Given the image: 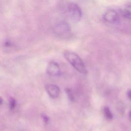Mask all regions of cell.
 <instances>
[{
    "label": "cell",
    "mask_w": 131,
    "mask_h": 131,
    "mask_svg": "<svg viewBox=\"0 0 131 131\" xmlns=\"http://www.w3.org/2000/svg\"><path fill=\"white\" fill-rule=\"evenodd\" d=\"M46 71L48 75L52 76H59L61 73V71L58 64L53 61L49 63Z\"/></svg>",
    "instance_id": "obj_5"
},
{
    "label": "cell",
    "mask_w": 131,
    "mask_h": 131,
    "mask_svg": "<svg viewBox=\"0 0 131 131\" xmlns=\"http://www.w3.org/2000/svg\"><path fill=\"white\" fill-rule=\"evenodd\" d=\"M45 89L49 96L52 98L58 97L60 93V90L59 87L53 84H47Z\"/></svg>",
    "instance_id": "obj_6"
},
{
    "label": "cell",
    "mask_w": 131,
    "mask_h": 131,
    "mask_svg": "<svg viewBox=\"0 0 131 131\" xmlns=\"http://www.w3.org/2000/svg\"><path fill=\"white\" fill-rule=\"evenodd\" d=\"M5 46L7 48H10V47L12 46V44L9 41H6L5 42Z\"/></svg>",
    "instance_id": "obj_12"
},
{
    "label": "cell",
    "mask_w": 131,
    "mask_h": 131,
    "mask_svg": "<svg viewBox=\"0 0 131 131\" xmlns=\"http://www.w3.org/2000/svg\"><path fill=\"white\" fill-rule=\"evenodd\" d=\"M105 21L111 24H117L120 22V14L114 10H109L103 16Z\"/></svg>",
    "instance_id": "obj_4"
},
{
    "label": "cell",
    "mask_w": 131,
    "mask_h": 131,
    "mask_svg": "<svg viewBox=\"0 0 131 131\" xmlns=\"http://www.w3.org/2000/svg\"><path fill=\"white\" fill-rule=\"evenodd\" d=\"M3 99L1 97H0V105H1L3 103Z\"/></svg>",
    "instance_id": "obj_14"
},
{
    "label": "cell",
    "mask_w": 131,
    "mask_h": 131,
    "mask_svg": "<svg viewBox=\"0 0 131 131\" xmlns=\"http://www.w3.org/2000/svg\"><path fill=\"white\" fill-rule=\"evenodd\" d=\"M66 93L67 94V95H68L69 98L71 101H74V95L73 94L72 91L70 89H67L66 90Z\"/></svg>",
    "instance_id": "obj_10"
},
{
    "label": "cell",
    "mask_w": 131,
    "mask_h": 131,
    "mask_svg": "<svg viewBox=\"0 0 131 131\" xmlns=\"http://www.w3.org/2000/svg\"><path fill=\"white\" fill-rule=\"evenodd\" d=\"M63 55L67 60L79 72L82 74L86 73V70L83 61L77 54L67 51L64 52Z\"/></svg>",
    "instance_id": "obj_1"
},
{
    "label": "cell",
    "mask_w": 131,
    "mask_h": 131,
    "mask_svg": "<svg viewBox=\"0 0 131 131\" xmlns=\"http://www.w3.org/2000/svg\"><path fill=\"white\" fill-rule=\"evenodd\" d=\"M105 117L108 119H112L113 118V115L108 107H105L103 109Z\"/></svg>",
    "instance_id": "obj_9"
},
{
    "label": "cell",
    "mask_w": 131,
    "mask_h": 131,
    "mask_svg": "<svg viewBox=\"0 0 131 131\" xmlns=\"http://www.w3.org/2000/svg\"><path fill=\"white\" fill-rule=\"evenodd\" d=\"M54 32L59 37L67 38L70 35L71 30L68 23L62 21L56 25L54 28Z\"/></svg>",
    "instance_id": "obj_3"
},
{
    "label": "cell",
    "mask_w": 131,
    "mask_h": 131,
    "mask_svg": "<svg viewBox=\"0 0 131 131\" xmlns=\"http://www.w3.org/2000/svg\"><path fill=\"white\" fill-rule=\"evenodd\" d=\"M67 13L70 20L73 23L79 22L82 17V13L80 7L76 3H69L67 7Z\"/></svg>",
    "instance_id": "obj_2"
},
{
    "label": "cell",
    "mask_w": 131,
    "mask_h": 131,
    "mask_svg": "<svg viewBox=\"0 0 131 131\" xmlns=\"http://www.w3.org/2000/svg\"><path fill=\"white\" fill-rule=\"evenodd\" d=\"M121 14L124 18L131 20V6H128L124 8L121 10Z\"/></svg>",
    "instance_id": "obj_7"
},
{
    "label": "cell",
    "mask_w": 131,
    "mask_h": 131,
    "mask_svg": "<svg viewBox=\"0 0 131 131\" xmlns=\"http://www.w3.org/2000/svg\"><path fill=\"white\" fill-rule=\"evenodd\" d=\"M9 105L10 110H13L16 106V100L13 97H10L9 100Z\"/></svg>",
    "instance_id": "obj_8"
},
{
    "label": "cell",
    "mask_w": 131,
    "mask_h": 131,
    "mask_svg": "<svg viewBox=\"0 0 131 131\" xmlns=\"http://www.w3.org/2000/svg\"><path fill=\"white\" fill-rule=\"evenodd\" d=\"M127 96H128V97L131 100V90H129V91H128V92H127Z\"/></svg>",
    "instance_id": "obj_13"
},
{
    "label": "cell",
    "mask_w": 131,
    "mask_h": 131,
    "mask_svg": "<svg viewBox=\"0 0 131 131\" xmlns=\"http://www.w3.org/2000/svg\"><path fill=\"white\" fill-rule=\"evenodd\" d=\"M129 118L130 120H131V111L129 113Z\"/></svg>",
    "instance_id": "obj_15"
},
{
    "label": "cell",
    "mask_w": 131,
    "mask_h": 131,
    "mask_svg": "<svg viewBox=\"0 0 131 131\" xmlns=\"http://www.w3.org/2000/svg\"><path fill=\"white\" fill-rule=\"evenodd\" d=\"M41 118L43 120V121L45 124H47L49 121V117L45 114H41Z\"/></svg>",
    "instance_id": "obj_11"
}]
</instances>
